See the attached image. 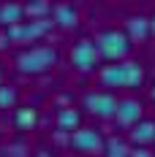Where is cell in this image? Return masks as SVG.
<instances>
[{
	"instance_id": "5b68a950",
	"label": "cell",
	"mask_w": 155,
	"mask_h": 157,
	"mask_svg": "<svg viewBox=\"0 0 155 157\" xmlns=\"http://www.w3.org/2000/svg\"><path fill=\"white\" fill-rule=\"evenodd\" d=\"M52 30V19H30V22H16L6 27V35L11 41H35Z\"/></svg>"
},
{
	"instance_id": "6da1fadb",
	"label": "cell",
	"mask_w": 155,
	"mask_h": 157,
	"mask_svg": "<svg viewBox=\"0 0 155 157\" xmlns=\"http://www.w3.org/2000/svg\"><path fill=\"white\" fill-rule=\"evenodd\" d=\"M98 78L109 87H139L144 81V68L133 60H120V63L104 65Z\"/></svg>"
},
{
	"instance_id": "ba28073f",
	"label": "cell",
	"mask_w": 155,
	"mask_h": 157,
	"mask_svg": "<svg viewBox=\"0 0 155 157\" xmlns=\"http://www.w3.org/2000/svg\"><path fill=\"white\" fill-rule=\"evenodd\" d=\"M141 114H144V106H141V100H136V98H123V100H117L114 119H117L120 125L133 127V125L141 119Z\"/></svg>"
},
{
	"instance_id": "ac0fdd59",
	"label": "cell",
	"mask_w": 155,
	"mask_h": 157,
	"mask_svg": "<svg viewBox=\"0 0 155 157\" xmlns=\"http://www.w3.org/2000/svg\"><path fill=\"white\" fill-rule=\"evenodd\" d=\"M128 157H153V155H150L147 149H141V146H136V149H131V152H128Z\"/></svg>"
},
{
	"instance_id": "277c9868",
	"label": "cell",
	"mask_w": 155,
	"mask_h": 157,
	"mask_svg": "<svg viewBox=\"0 0 155 157\" xmlns=\"http://www.w3.org/2000/svg\"><path fill=\"white\" fill-rule=\"evenodd\" d=\"M68 146L76 152H84V155L104 152V136L95 127H76L74 133H68Z\"/></svg>"
},
{
	"instance_id": "d6986e66",
	"label": "cell",
	"mask_w": 155,
	"mask_h": 157,
	"mask_svg": "<svg viewBox=\"0 0 155 157\" xmlns=\"http://www.w3.org/2000/svg\"><path fill=\"white\" fill-rule=\"evenodd\" d=\"M147 19H150V33L155 35V14H153V16H147Z\"/></svg>"
},
{
	"instance_id": "5bb4252c",
	"label": "cell",
	"mask_w": 155,
	"mask_h": 157,
	"mask_svg": "<svg viewBox=\"0 0 155 157\" xmlns=\"http://www.w3.org/2000/svg\"><path fill=\"white\" fill-rule=\"evenodd\" d=\"M104 152H106V157H128L131 149L123 138H109V141H104Z\"/></svg>"
},
{
	"instance_id": "4fadbf2b",
	"label": "cell",
	"mask_w": 155,
	"mask_h": 157,
	"mask_svg": "<svg viewBox=\"0 0 155 157\" xmlns=\"http://www.w3.org/2000/svg\"><path fill=\"white\" fill-rule=\"evenodd\" d=\"M79 122H82V117H79L76 109H60L57 111V127L63 133H74L76 127H82Z\"/></svg>"
},
{
	"instance_id": "7c38bea8",
	"label": "cell",
	"mask_w": 155,
	"mask_h": 157,
	"mask_svg": "<svg viewBox=\"0 0 155 157\" xmlns=\"http://www.w3.org/2000/svg\"><path fill=\"white\" fill-rule=\"evenodd\" d=\"M125 25H128V33H131V35H128V38H147V35H150V19H147V16L144 14H133V16H128V22H125Z\"/></svg>"
},
{
	"instance_id": "52a82bcc",
	"label": "cell",
	"mask_w": 155,
	"mask_h": 157,
	"mask_svg": "<svg viewBox=\"0 0 155 157\" xmlns=\"http://www.w3.org/2000/svg\"><path fill=\"white\" fill-rule=\"evenodd\" d=\"M84 109L90 111V114H95V117L109 119V117H114L117 98L109 95V92H87V95H84Z\"/></svg>"
},
{
	"instance_id": "9a60e30c",
	"label": "cell",
	"mask_w": 155,
	"mask_h": 157,
	"mask_svg": "<svg viewBox=\"0 0 155 157\" xmlns=\"http://www.w3.org/2000/svg\"><path fill=\"white\" fill-rule=\"evenodd\" d=\"M14 122H16L19 127H25V130H30V127L38 122V114H35V109H16Z\"/></svg>"
},
{
	"instance_id": "8fae6325",
	"label": "cell",
	"mask_w": 155,
	"mask_h": 157,
	"mask_svg": "<svg viewBox=\"0 0 155 157\" xmlns=\"http://www.w3.org/2000/svg\"><path fill=\"white\" fill-rule=\"evenodd\" d=\"M22 16H25V6H19V3H0V25L11 27L16 22H22Z\"/></svg>"
},
{
	"instance_id": "3957f363",
	"label": "cell",
	"mask_w": 155,
	"mask_h": 157,
	"mask_svg": "<svg viewBox=\"0 0 155 157\" xmlns=\"http://www.w3.org/2000/svg\"><path fill=\"white\" fill-rule=\"evenodd\" d=\"M95 49H98V57H106L112 63H120L125 54L131 52V38L123 30H104V33H98V38H95Z\"/></svg>"
},
{
	"instance_id": "7402d4cb",
	"label": "cell",
	"mask_w": 155,
	"mask_h": 157,
	"mask_svg": "<svg viewBox=\"0 0 155 157\" xmlns=\"http://www.w3.org/2000/svg\"><path fill=\"white\" fill-rule=\"evenodd\" d=\"M0 78H3V73H0ZM0 84H3V81H0Z\"/></svg>"
},
{
	"instance_id": "9c48e42d",
	"label": "cell",
	"mask_w": 155,
	"mask_h": 157,
	"mask_svg": "<svg viewBox=\"0 0 155 157\" xmlns=\"http://www.w3.org/2000/svg\"><path fill=\"white\" fill-rule=\"evenodd\" d=\"M52 19H55L60 27H76L79 11L71 3H57V6H52Z\"/></svg>"
},
{
	"instance_id": "e0dca14e",
	"label": "cell",
	"mask_w": 155,
	"mask_h": 157,
	"mask_svg": "<svg viewBox=\"0 0 155 157\" xmlns=\"http://www.w3.org/2000/svg\"><path fill=\"white\" fill-rule=\"evenodd\" d=\"M16 103V90L8 84H0V109H11Z\"/></svg>"
},
{
	"instance_id": "30bf717a",
	"label": "cell",
	"mask_w": 155,
	"mask_h": 157,
	"mask_svg": "<svg viewBox=\"0 0 155 157\" xmlns=\"http://www.w3.org/2000/svg\"><path fill=\"white\" fill-rule=\"evenodd\" d=\"M131 138L136 144H153L155 141V122L153 119H139L131 127Z\"/></svg>"
},
{
	"instance_id": "ffe728a7",
	"label": "cell",
	"mask_w": 155,
	"mask_h": 157,
	"mask_svg": "<svg viewBox=\"0 0 155 157\" xmlns=\"http://www.w3.org/2000/svg\"><path fill=\"white\" fill-rule=\"evenodd\" d=\"M35 157H52V155H49L47 149H38V155H35Z\"/></svg>"
},
{
	"instance_id": "7a4b0ae2",
	"label": "cell",
	"mask_w": 155,
	"mask_h": 157,
	"mask_svg": "<svg viewBox=\"0 0 155 157\" xmlns=\"http://www.w3.org/2000/svg\"><path fill=\"white\" fill-rule=\"evenodd\" d=\"M57 49L55 46H30L16 57V68L25 73H44L57 63Z\"/></svg>"
},
{
	"instance_id": "2e32d148",
	"label": "cell",
	"mask_w": 155,
	"mask_h": 157,
	"mask_svg": "<svg viewBox=\"0 0 155 157\" xmlns=\"http://www.w3.org/2000/svg\"><path fill=\"white\" fill-rule=\"evenodd\" d=\"M25 14L30 16V19H47V16H52V6L49 3H27L25 6Z\"/></svg>"
},
{
	"instance_id": "8992f818",
	"label": "cell",
	"mask_w": 155,
	"mask_h": 157,
	"mask_svg": "<svg viewBox=\"0 0 155 157\" xmlns=\"http://www.w3.org/2000/svg\"><path fill=\"white\" fill-rule=\"evenodd\" d=\"M71 63L76 65L79 71H90L98 63V49H95L93 38H79L76 44L71 46Z\"/></svg>"
},
{
	"instance_id": "44dd1931",
	"label": "cell",
	"mask_w": 155,
	"mask_h": 157,
	"mask_svg": "<svg viewBox=\"0 0 155 157\" xmlns=\"http://www.w3.org/2000/svg\"><path fill=\"white\" fill-rule=\"evenodd\" d=\"M150 98H153V103H155V87H153V90H150Z\"/></svg>"
}]
</instances>
